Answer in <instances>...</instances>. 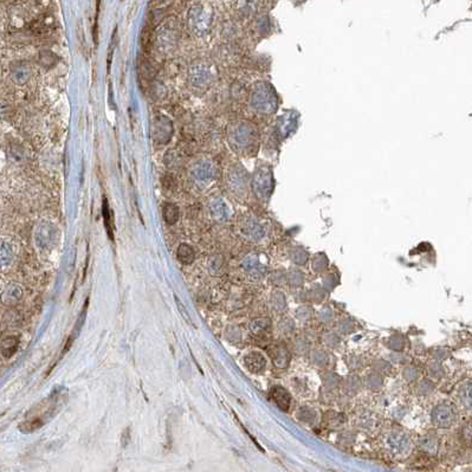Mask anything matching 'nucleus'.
<instances>
[{
	"mask_svg": "<svg viewBox=\"0 0 472 472\" xmlns=\"http://www.w3.org/2000/svg\"><path fill=\"white\" fill-rule=\"evenodd\" d=\"M276 302L277 303H275V306H276V308H278V309H283V308L285 307V300L280 292H276Z\"/></svg>",
	"mask_w": 472,
	"mask_h": 472,
	"instance_id": "15",
	"label": "nucleus"
},
{
	"mask_svg": "<svg viewBox=\"0 0 472 472\" xmlns=\"http://www.w3.org/2000/svg\"><path fill=\"white\" fill-rule=\"evenodd\" d=\"M270 327V321L265 318H261V319H256L251 323V329L253 330V333H259V331H264L267 330V328Z\"/></svg>",
	"mask_w": 472,
	"mask_h": 472,
	"instance_id": "12",
	"label": "nucleus"
},
{
	"mask_svg": "<svg viewBox=\"0 0 472 472\" xmlns=\"http://www.w3.org/2000/svg\"><path fill=\"white\" fill-rule=\"evenodd\" d=\"M244 364L251 373H262L267 366V360L259 352H251L244 356Z\"/></svg>",
	"mask_w": 472,
	"mask_h": 472,
	"instance_id": "3",
	"label": "nucleus"
},
{
	"mask_svg": "<svg viewBox=\"0 0 472 472\" xmlns=\"http://www.w3.org/2000/svg\"><path fill=\"white\" fill-rule=\"evenodd\" d=\"M68 401V390L64 387L55 388L47 398L35 406L26 414V419L19 425V430L23 433H32L36 430H39L49 420H51L63 406Z\"/></svg>",
	"mask_w": 472,
	"mask_h": 472,
	"instance_id": "1",
	"label": "nucleus"
},
{
	"mask_svg": "<svg viewBox=\"0 0 472 472\" xmlns=\"http://www.w3.org/2000/svg\"><path fill=\"white\" fill-rule=\"evenodd\" d=\"M292 261H294L295 263H297V264H303V263H306V261H307L306 252H303V251H301V250H297L295 252V255L292 256Z\"/></svg>",
	"mask_w": 472,
	"mask_h": 472,
	"instance_id": "14",
	"label": "nucleus"
},
{
	"mask_svg": "<svg viewBox=\"0 0 472 472\" xmlns=\"http://www.w3.org/2000/svg\"><path fill=\"white\" fill-rule=\"evenodd\" d=\"M288 361H289L288 352H286L285 349H279V351L277 352L276 357H275V364H276L277 367H279V368H283V367L286 366Z\"/></svg>",
	"mask_w": 472,
	"mask_h": 472,
	"instance_id": "11",
	"label": "nucleus"
},
{
	"mask_svg": "<svg viewBox=\"0 0 472 472\" xmlns=\"http://www.w3.org/2000/svg\"><path fill=\"white\" fill-rule=\"evenodd\" d=\"M270 396L271 399L274 400V402L276 404L282 411H288L289 407H290V402H291V398L290 394L288 393V391H285L284 388L280 386H275L271 388L270 391Z\"/></svg>",
	"mask_w": 472,
	"mask_h": 472,
	"instance_id": "4",
	"label": "nucleus"
},
{
	"mask_svg": "<svg viewBox=\"0 0 472 472\" xmlns=\"http://www.w3.org/2000/svg\"><path fill=\"white\" fill-rule=\"evenodd\" d=\"M421 446L425 449L426 452H430V453H434L435 451L438 450V443L432 438L424 439L423 443H421Z\"/></svg>",
	"mask_w": 472,
	"mask_h": 472,
	"instance_id": "13",
	"label": "nucleus"
},
{
	"mask_svg": "<svg viewBox=\"0 0 472 472\" xmlns=\"http://www.w3.org/2000/svg\"><path fill=\"white\" fill-rule=\"evenodd\" d=\"M18 343H19V341H18L17 337L8 336L7 339H5L4 341H2V347H1L2 355H4L5 357H11L12 355L16 353Z\"/></svg>",
	"mask_w": 472,
	"mask_h": 472,
	"instance_id": "9",
	"label": "nucleus"
},
{
	"mask_svg": "<svg viewBox=\"0 0 472 472\" xmlns=\"http://www.w3.org/2000/svg\"><path fill=\"white\" fill-rule=\"evenodd\" d=\"M432 423L440 429L452 426L457 419V413L455 408L449 404H440L433 408L431 414Z\"/></svg>",
	"mask_w": 472,
	"mask_h": 472,
	"instance_id": "2",
	"label": "nucleus"
},
{
	"mask_svg": "<svg viewBox=\"0 0 472 472\" xmlns=\"http://www.w3.org/2000/svg\"><path fill=\"white\" fill-rule=\"evenodd\" d=\"M163 218H165L166 223L169 225H173L178 222L179 219V208L173 204H166L163 206Z\"/></svg>",
	"mask_w": 472,
	"mask_h": 472,
	"instance_id": "8",
	"label": "nucleus"
},
{
	"mask_svg": "<svg viewBox=\"0 0 472 472\" xmlns=\"http://www.w3.org/2000/svg\"><path fill=\"white\" fill-rule=\"evenodd\" d=\"M102 214H103V222L104 226H106L107 234L110 240L114 241V224H113V217L112 211H110L108 200L107 198H103V206H102Z\"/></svg>",
	"mask_w": 472,
	"mask_h": 472,
	"instance_id": "6",
	"label": "nucleus"
},
{
	"mask_svg": "<svg viewBox=\"0 0 472 472\" xmlns=\"http://www.w3.org/2000/svg\"><path fill=\"white\" fill-rule=\"evenodd\" d=\"M459 398H461L462 404L468 408L472 410V382L464 385L459 392Z\"/></svg>",
	"mask_w": 472,
	"mask_h": 472,
	"instance_id": "10",
	"label": "nucleus"
},
{
	"mask_svg": "<svg viewBox=\"0 0 472 472\" xmlns=\"http://www.w3.org/2000/svg\"><path fill=\"white\" fill-rule=\"evenodd\" d=\"M388 446L395 453H402L410 447V439L404 433H393L388 438Z\"/></svg>",
	"mask_w": 472,
	"mask_h": 472,
	"instance_id": "5",
	"label": "nucleus"
},
{
	"mask_svg": "<svg viewBox=\"0 0 472 472\" xmlns=\"http://www.w3.org/2000/svg\"><path fill=\"white\" fill-rule=\"evenodd\" d=\"M194 258H196V253H194V250L190 245L187 244H181L178 249V259L180 261L182 264L188 265L192 264Z\"/></svg>",
	"mask_w": 472,
	"mask_h": 472,
	"instance_id": "7",
	"label": "nucleus"
}]
</instances>
